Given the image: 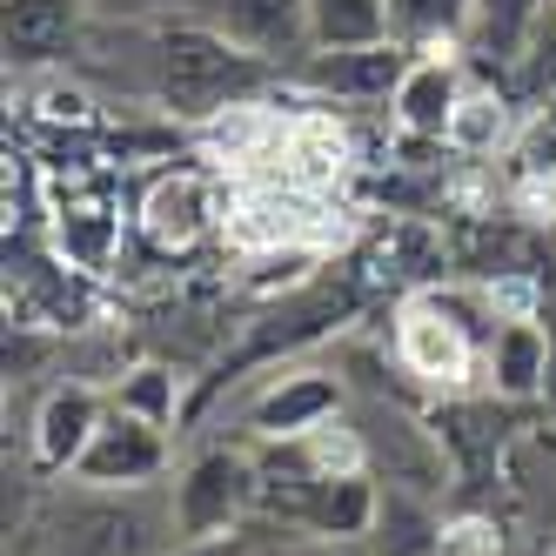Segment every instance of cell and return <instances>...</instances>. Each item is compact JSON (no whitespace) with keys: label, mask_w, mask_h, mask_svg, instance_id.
<instances>
[{"label":"cell","mask_w":556,"mask_h":556,"mask_svg":"<svg viewBox=\"0 0 556 556\" xmlns=\"http://www.w3.org/2000/svg\"><path fill=\"white\" fill-rule=\"evenodd\" d=\"M101 416H108V395L94 382H81V376L54 382L41 395V409H34V469L41 476H74V463H81Z\"/></svg>","instance_id":"cell-10"},{"label":"cell","mask_w":556,"mask_h":556,"mask_svg":"<svg viewBox=\"0 0 556 556\" xmlns=\"http://www.w3.org/2000/svg\"><path fill=\"white\" fill-rule=\"evenodd\" d=\"M509 135V101H496V94H463V114H456V128H450V141L456 148H490V141H503Z\"/></svg>","instance_id":"cell-18"},{"label":"cell","mask_w":556,"mask_h":556,"mask_svg":"<svg viewBox=\"0 0 556 556\" xmlns=\"http://www.w3.org/2000/svg\"><path fill=\"white\" fill-rule=\"evenodd\" d=\"M8 74L74 67L88 41V0H8Z\"/></svg>","instance_id":"cell-8"},{"label":"cell","mask_w":556,"mask_h":556,"mask_svg":"<svg viewBox=\"0 0 556 556\" xmlns=\"http://www.w3.org/2000/svg\"><path fill=\"white\" fill-rule=\"evenodd\" d=\"M94 21H175L188 14V0H88Z\"/></svg>","instance_id":"cell-20"},{"label":"cell","mask_w":556,"mask_h":556,"mask_svg":"<svg viewBox=\"0 0 556 556\" xmlns=\"http://www.w3.org/2000/svg\"><path fill=\"white\" fill-rule=\"evenodd\" d=\"M108 403H114V409H135V416H148V422H162V429H175L181 376H175L168 363H141V369H128L122 382L108 389Z\"/></svg>","instance_id":"cell-16"},{"label":"cell","mask_w":556,"mask_h":556,"mask_svg":"<svg viewBox=\"0 0 556 556\" xmlns=\"http://www.w3.org/2000/svg\"><path fill=\"white\" fill-rule=\"evenodd\" d=\"M543 8H549V0H476L469 34H463V54L516 67V54H523V41H530V27H536Z\"/></svg>","instance_id":"cell-13"},{"label":"cell","mask_w":556,"mask_h":556,"mask_svg":"<svg viewBox=\"0 0 556 556\" xmlns=\"http://www.w3.org/2000/svg\"><path fill=\"white\" fill-rule=\"evenodd\" d=\"M308 34L315 54L323 48H376L389 34V0H308Z\"/></svg>","instance_id":"cell-15"},{"label":"cell","mask_w":556,"mask_h":556,"mask_svg":"<svg viewBox=\"0 0 556 556\" xmlns=\"http://www.w3.org/2000/svg\"><path fill=\"white\" fill-rule=\"evenodd\" d=\"M349 409V382L329 376V369H275L255 395H249V435L255 443H289V435H308V429H323Z\"/></svg>","instance_id":"cell-7"},{"label":"cell","mask_w":556,"mask_h":556,"mask_svg":"<svg viewBox=\"0 0 556 556\" xmlns=\"http://www.w3.org/2000/svg\"><path fill=\"white\" fill-rule=\"evenodd\" d=\"M416 48L403 41H376V48H323L308 54L289 81L308 88L315 101H342V108H376V101H395V88H403Z\"/></svg>","instance_id":"cell-6"},{"label":"cell","mask_w":556,"mask_h":556,"mask_svg":"<svg viewBox=\"0 0 556 556\" xmlns=\"http://www.w3.org/2000/svg\"><path fill=\"white\" fill-rule=\"evenodd\" d=\"M262 509V463L242 443H208L194 450L175 476V496H168V523L175 536H222V530H242L255 523Z\"/></svg>","instance_id":"cell-2"},{"label":"cell","mask_w":556,"mask_h":556,"mask_svg":"<svg viewBox=\"0 0 556 556\" xmlns=\"http://www.w3.org/2000/svg\"><path fill=\"white\" fill-rule=\"evenodd\" d=\"M463 67H456V48H435V54H416L403 88L389 101V122L403 128L409 141H450L456 114H463Z\"/></svg>","instance_id":"cell-9"},{"label":"cell","mask_w":556,"mask_h":556,"mask_svg":"<svg viewBox=\"0 0 556 556\" xmlns=\"http://www.w3.org/2000/svg\"><path fill=\"white\" fill-rule=\"evenodd\" d=\"M135 228H141V242L162 249V255L202 249L215 228H228V215L215 202V175L208 168H162L148 181V194L135 202Z\"/></svg>","instance_id":"cell-5"},{"label":"cell","mask_w":556,"mask_h":556,"mask_svg":"<svg viewBox=\"0 0 556 556\" xmlns=\"http://www.w3.org/2000/svg\"><path fill=\"white\" fill-rule=\"evenodd\" d=\"M168 456L175 450H168V429L162 422H148L135 409H114L108 403L101 429L88 435L81 463H74V483L94 490V496H135V490L154 483V476H168Z\"/></svg>","instance_id":"cell-4"},{"label":"cell","mask_w":556,"mask_h":556,"mask_svg":"<svg viewBox=\"0 0 556 556\" xmlns=\"http://www.w3.org/2000/svg\"><path fill=\"white\" fill-rule=\"evenodd\" d=\"M188 21L215 27L222 41H235L242 54H255L262 67L282 74V81L315 54L308 0H188Z\"/></svg>","instance_id":"cell-3"},{"label":"cell","mask_w":556,"mask_h":556,"mask_svg":"<svg viewBox=\"0 0 556 556\" xmlns=\"http://www.w3.org/2000/svg\"><path fill=\"white\" fill-rule=\"evenodd\" d=\"M48 242L67 268L108 275L114 255H122V215H114V202H101V194H67L48 215Z\"/></svg>","instance_id":"cell-11"},{"label":"cell","mask_w":556,"mask_h":556,"mask_svg":"<svg viewBox=\"0 0 556 556\" xmlns=\"http://www.w3.org/2000/svg\"><path fill=\"white\" fill-rule=\"evenodd\" d=\"M435 556H503V530L483 523V516H456L435 536Z\"/></svg>","instance_id":"cell-19"},{"label":"cell","mask_w":556,"mask_h":556,"mask_svg":"<svg viewBox=\"0 0 556 556\" xmlns=\"http://www.w3.org/2000/svg\"><path fill=\"white\" fill-rule=\"evenodd\" d=\"M490 336H496V323H476V308L463 295L422 289V295H409L403 323H395V363H403V376L456 389L469 376H483Z\"/></svg>","instance_id":"cell-1"},{"label":"cell","mask_w":556,"mask_h":556,"mask_svg":"<svg viewBox=\"0 0 556 556\" xmlns=\"http://www.w3.org/2000/svg\"><path fill=\"white\" fill-rule=\"evenodd\" d=\"M275 556H349L342 543H323V536H295V543H282Z\"/></svg>","instance_id":"cell-21"},{"label":"cell","mask_w":556,"mask_h":556,"mask_svg":"<svg viewBox=\"0 0 556 556\" xmlns=\"http://www.w3.org/2000/svg\"><path fill=\"white\" fill-rule=\"evenodd\" d=\"M295 536H302V530L255 516V523H242V530H222V536H181L168 556H275V549H282V543H295Z\"/></svg>","instance_id":"cell-17"},{"label":"cell","mask_w":556,"mask_h":556,"mask_svg":"<svg viewBox=\"0 0 556 556\" xmlns=\"http://www.w3.org/2000/svg\"><path fill=\"white\" fill-rule=\"evenodd\" d=\"M483 382L509 403H530L536 389H549V336L530 323V315H509L490 336V363H483Z\"/></svg>","instance_id":"cell-12"},{"label":"cell","mask_w":556,"mask_h":556,"mask_svg":"<svg viewBox=\"0 0 556 556\" xmlns=\"http://www.w3.org/2000/svg\"><path fill=\"white\" fill-rule=\"evenodd\" d=\"M523 556H556V543H536V549H523Z\"/></svg>","instance_id":"cell-22"},{"label":"cell","mask_w":556,"mask_h":556,"mask_svg":"<svg viewBox=\"0 0 556 556\" xmlns=\"http://www.w3.org/2000/svg\"><path fill=\"white\" fill-rule=\"evenodd\" d=\"M349 556H376V549H363V543H355V549H349Z\"/></svg>","instance_id":"cell-23"},{"label":"cell","mask_w":556,"mask_h":556,"mask_svg":"<svg viewBox=\"0 0 556 556\" xmlns=\"http://www.w3.org/2000/svg\"><path fill=\"white\" fill-rule=\"evenodd\" d=\"M469 14H476V0H389V34L416 54L463 48Z\"/></svg>","instance_id":"cell-14"}]
</instances>
